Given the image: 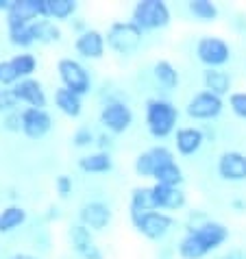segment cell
<instances>
[{
  "instance_id": "obj_12",
  "label": "cell",
  "mask_w": 246,
  "mask_h": 259,
  "mask_svg": "<svg viewBox=\"0 0 246 259\" xmlns=\"http://www.w3.org/2000/svg\"><path fill=\"white\" fill-rule=\"evenodd\" d=\"M68 240H70L72 250L81 259H105L103 248H100L96 242V233H92L81 222H72L70 225Z\"/></svg>"
},
{
  "instance_id": "obj_42",
  "label": "cell",
  "mask_w": 246,
  "mask_h": 259,
  "mask_svg": "<svg viewBox=\"0 0 246 259\" xmlns=\"http://www.w3.org/2000/svg\"><path fill=\"white\" fill-rule=\"evenodd\" d=\"M231 207L237 211H246V200H231Z\"/></svg>"
},
{
  "instance_id": "obj_8",
  "label": "cell",
  "mask_w": 246,
  "mask_h": 259,
  "mask_svg": "<svg viewBox=\"0 0 246 259\" xmlns=\"http://www.w3.org/2000/svg\"><path fill=\"white\" fill-rule=\"evenodd\" d=\"M131 225L142 237H146L150 242H161L175 229L177 220L172 213H166V211H148V213H142L137 218H133Z\"/></svg>"
},
{
  "instance_id": "obj_41",
  "label": "cell",
  "mask_w": 246,
  "mask_h": 259,
  "mask_svg": "<svg viewBox=\"0 0 246 259\" xmlns=\"http://www.w3.org/2000/svg\"><path fill=\"white\" fill-rule=\"evenodd\" d=\"M70 24H72V28H74V33H76V35L85 33V31H88V28H90V26H88V22H85L83 18H74Z\"/></svg>"
},
{
  "instance_id": "obj_35",
  "label": "cell",
  "mask_w": 246,
  "mask_h": 259,
  "mask_svg": "<svg viewBox=\"0 0 246 259\" xmlns=\"http://www.w3.org/2000/svg\"><path fill=\"white\" fill-rule=\"evenodd\" d=\"M18 109H20V100L13 88H0V113L7 116V113L18 111Z\"/></svg>"
},
{
  "instance_id": "obj_17",
  "label": "cell",
  "mask_w": 246,
  "mask_h": 259,
  "mask_svg": "<svg viewBox=\"0 0 246 259\" xmlns=\"http://www.w3.org/2000/svg\"><path fill=\"white\" fill-rule=\"evenodd\" d=\"M175 138V150L181 157H194L207 142V131L202 126H179Z\"/></svg>"
},
{
  "instance_id": "obj_40",
  "label": "cell",
  "mask_w": 246,
  "mask_h": 259,
  "mask_svg": "<svg viewBox=\"0 0 246 259\" xmlns=\"http://www.w3.org/2000/svg\"><path fill=\"white\" fill-rule=\"evenodd\" d=\"M222 259H246V248H242V246L229 248L227 253L222 255Z\"/></svg>"
},
{
  "instance_id": "obj_16",
  "label": "cell",
  "mask_w": 246,
  "mask_h": 259,
  "mask_svg": "<svg viewBox=\"0 0 246 259\" xmlns=\"http://www.w3.org/2000/svg\"><path fill=\"white\" fill-rule=\"evenodd\" d=\"M53 131V116L48 109H35V107H24L22 109V133L28 140L39 142Z\"/></svg>"
},
{
  "instance_id": "obj_43",
  "label": "cell",
  "mask_w": 246,
  "mask_h": 259,
  "mask_svg": "<svg viewBox=\"0 0 246 259\" xmlns=\"http://www.w3.org/2000/svg\"><path fill=\"white\" fill-rule=\"evenodd\" d=\"M9 259H39L37 255H31V253H16V255H11Z\"/></svg>"
},
{
  "instance_id": "obj_39",
  "label": "cell",
  "mask_w": 246,
  "mask_h": 259,
  "mask_svg": "<svg viewBox=\"0 0 246 259\" xmlns=\"http://www.w3.org/2000/svg\"><path fill=\"white\" fill-rule=\"evenodd\" d=\"M96 146H98V150H105V153H111V146H113V135H109V133L96 135Z\"/></svg>"
},
{
  "instance_id": "obj_6",
  "label": "cell",
  "mask_w": 246,
  "mask_h": 259,
  "mask_svg": "<svg viewBox=\"0 0 246 259\" xmlns=\"http://www.w3.org/2000/svg\"><path fill=\"white\" fill-rule=\"evenodd\" d=\"M194 55H196L198 63L205 66V70L224 68L231 59H233L231 44L224 37H218V35H202V37H198Z\"/></svg>"
},
{
  "instance_id": "obj_13",
  "label": "cell",
  "mask_w": 246,
  "mask_h": 259,
  "mask_svg": "<svg viewBox=\"0 0 246 259\" xmlns=\"http://www.w3.org/2000/svg\"><path fill=\"white\" fill-rule=\"evenodd\" d=\"M190 229L198 235V240L205 244V248L209 250V253L222 248L224 244L229 242V237H231L229 227L224 225V222H220V220H214V218H202L200 222L190 225Z\"/></svg>"
},
{
  "instance_id": "obj_29",
  "label": "cell",
  "mask_w": 246,
  "mask_h": 259,
  "mask_svg": "<svg viewBox=\"0 0 246 259\" xmlns=\"http://www.w3.org/2000/svg\"><path fill=\"white\" fill-rule=\"evenodd\" d=\"M153 181L159 185H172V188H183V181H185V172L181 168V163L175 161H168L163 165H159L157 172L153 175Z\"/></svg>"
},
{
  "instance_id": "obj_31",
  "label": "cell",
  "mask_w": 246,
  "mask_h": 259,
  "mask_svg": "<svg viewBox=\"0 0 246 259\" xmlns=\"http://www.w3.org/2000/svg\"><path fill=\"white\" fill-rule=\"evenodd\" d=\"M187 11H190V16H194L198 22H216L220 16L218 5L212 3V0H190V3H187Z\"/></svg>"
},
{
  "instance_id": "obj_23",
  "label": "cell",
  "mask_w": 246,
  "mask_h": 259,
  "mask_svg": "<svg viewBox=\"0 0 246 259\" xmlns=\"http://www.w3.org/2000/svg\"><path fill=\"white\" fill-rule=\"evenodd\" d=\"M76 165L83 175H109L113 170V157L105 150H94V153H85L78 157Z\"/></svg>"
},
{
  "instance_id": "obj_7",
  "label": "cell",
  "mask_w": 246,
  "mask_h": 259,
  "mask_svg": "<svg viewBox=\"0 0 246 259\" xmlns=\"http://www.w3.org/2000/svg\"><path fill=\"white\" fill-rule=\"evenodd\" d=\"M224 107H227L224 98L216 96L207 90H200L185 103V116L196 122H214L222 116Z\"/></svg>"
},
{
  "instance_id": "obj_44",
  "label": "cell",
  "mask_w": 246,
  "mask_h": 259,
  "mask_svg": "<svg viewBox=\"0 0 246 259\" xmlns=\"http://www.w3.org/2000/svg\"><path fill=\"white\" fill-rule=\"evenodd\" d=\"M9 5H11V0H0V11L7 13V9H9Z\"/></svg>"
},
{
  "instance_id": "obj_20",
  "label": "cell",
  "mask_w": 246,
  "mask_h": 259,
  "mask_svg": "<svg viewBox=\"0 0 246 259\" xmlns=\"http://www.w3.org/2000/svg\"><path fill=\"white\" fill-rule=\"evenodd\" d=\"M202 90L212 92L220 98H229V94L233 92V76L224 68L202 70Z\"/></svg>"
},
{
  "instance_id": "obj_19",
  "label": "cell",
  "mask_w": 246,
  "mask_h": 259,
  "mask_svg": "<svg viewBox=\"0 0 246 259\" xmlns=\"http://www.w3.org/2000/svg\"><path fill=\"white\" fill-rule=\"evenodd\" d=\"M153 194H155L159 211L175 213V211L185 209V205H187V194H185L183 188H172V185L153 183Z\"/></svg>"
},
{
  "instance_id": "obj_28",
  "label": "cell",
  "mask_w": 246,
  "mask_h": 259,
  "mask_svg": "<svg viewBox=\"0 0 246 259\" xmlns=\"http://www.w3.org/2000/svg\"><path fill=\"white\" fill-rule=\"evenodd\" d=\"M78 11L76 0H46V18L53 22H72Z\"/></svg>"
},
{
  "instance_id": "obj_21",
  "label": "cell",
  "mask_w": 246,
  "mask_h": 259,
  "mask_svg": "<svg viewBox=\"0 0 246 259\" xmlns=\"http://www.w3.org/2000/svg\"><path fill=\"white\" fill-rule=\"evenodd\" d=\"M53 103L57 107V111L63 113V116L70 120H78L83 116V96L61 88V85L55 88V92H53Z\"/></svg>"
},
{
  "instance_id": "obj_14",
  "label": "cell",
  "mask_w": 246,
  "mask_h": 259,
  "mask_svg": "<svg viewBox=\"0 0 246 259\" xmlns=\"http://www.w3.org/2000/svg\"><path fill=\"white\" fill-rule=\"evenodd\" d=\"M216 172L227 183L246 181V153L242 150H222L216 159Z\"/></svg>"
},
{
  "instance_id": "obj_11",
  "label": "cell",
  "mask_w": 246,
  "mask_h": 259,
  "mask_svg": "<svg viewBox=\"0 0 246 259\" xmlns=\"http://www.w3.org/2000/svg\"><path fill=\"white\" fill-rule=\"evenodd\" d=\"M83 227H88L92 233H103L111 227L113 211L105 200H88L78 207V220Z\"/></svg>"
},
{
  "instance_id": "obj_15",
  "label": "cell",
  "mask_w": 246,
  "mask_h": 259,
  "mask_svg": "<svg viewBox=\"0 0 246 259\" xmlns=\"http://www.w3.org/2000/svg\"><path fill=\"white\" fill-rule=\"evenodd\" d=\"M74 53L78 55V59L85 61H98L103 59L107 53V41L105 33L98 28H88L85 33L74 37Z\"/></svg>"
},
{
  "instance_id": "obj_10",
  "label": "cell",
  "mask_w": 246,
  "mask_h": 259,
  "mask_svg": "<svg viewBox=\"0 0 246 259\" xmlns=\"http://www.w3.org/2000/svg\"><path fill=\"white\" fill-rule=\"evenodd\" d=\"M5 18L7 26H28L46 18V0H11Z\"/></svg>"
},
{
  "instance_id": "obj_27",
  "label": "cell",
  "mask_w": 246,
  "mask_h": 259,
  "mask_svg": "<svg viewBox=\"0 0 246 259\" xmlns=\"http://www.w3.org/2000/svg\"><path fill=\"white\" fill-rule=\"evenodd\" d=\"M28 220V211L22 205H7L0 209V233H13Z\"/></svg>"
},
{
  "instance_id": "obj_3",
  "label": "cell",
  "mask_w": 246,
  "mask_h": 259,
  "mask_svg": "<svg viewBox=\"0 0 246 259\" xmlns=\"http://www.w3.org/2000/svg\"><path fill=\"white\" fill-rule=\"evenodd\" d=\"M131 20L144 33L163 31L172 22V11L163 0H137L131 9Z\"/></svg>"
},
{
  "instance_id": "obj_33",
  "label": "cell",
  "mask_w": 246,
  "mask_h": 259,
  "mask_svg": "<svg viewBox=\"0 0 246 259\" xmlns=\"http://www.w3.org/2000/svg\"><path fill=\"white\" fill-rule=\"evenodd\" d=\"M231 113L240 120H246V90H233L227 98Z\"/></svg>"
},
{
  "instance_id": "obj_26",
  "label": "cell",
  "mask_w": 246,
  "mask_h": 259,
  "mask_svg": "<svg viewBox=\"0 0 246 259\" xmlns=\"http://www.w3.org/2000/svg\"><path fill=\"white\" fill-rule=\"evenodd\" d=\"M31 31H33L35 44H42V46L57 44V41H61V37H63L61 26L57 22H53V20H48V18H42V20H37V22H33Z\"/></svg>"
},
{
  "instance_id": "obj_38",
  "label": "cell",
  "mask_w": 246,
  "mask_h": 259,
  "mask_svg": "<svg viewBox=\"0 0 246 259\" xmlns=\"http://www.w3.org/2000/svg\"><path fill=\"white\" fill-rule=\"evenodd\" d=\"M3 128L5 131H11V133L22 131V109L11 111V113H7V116H3Z\"/></svg>"
},
{
  "instance_id": "obj_30",
  "label": "cell",
  "mask_w": 246,
  "mask_h": 259,
  "mask_svg": "<svg viewBox=\"0 0 246 259\" xmlns=\"http://www.w3.org/2000/svg\"><path fill=\"white\" fill-rule=\"evenodd\" d=\"M11 63H13V68H16V72H18L20 81H22V78H33L35 72H37V68H39L37 57H35L31 50H20L18 55L11 57Z\"/></svg>"
},
{
  "instance_id": "obj_4",
  "label": "cell",
  "mask_w": 246,
  "mask_h": 259,
  "mask_svg": "<svg viewBox=\"0 0 246 259\" xmlns=\"http://www.w3.org/2000/svg\"><path fill=\"white\" fill-rule=\"evenodd\" d=\"M133 122H135V113L131 105L120 98L107 100L98 111V124L109 135H125L127 131H131Z\"/></svg>"
},
{
  "instance_id": "obj_1",
  "label": "cell",
  "mask_w": 246,
  "mask_h": 259,
  "mask_svg": "<svg viewBox=\"0 0 246 259\" xmlns=\"http://www.w3.org/2000/svg\"><path fill=\"white\" fill-rule=\"evenodd\" d=\"M181 111L170 98L163 96H150L144 103V122H146V131L150 138L166 140L177 133Z\"/></svg>"
},
{
  "instance_id": "obj_37",
  "label": "cell",
  "mask_w": 246,
  "mask_h": 259,
  "mask_svg": "<svg viewBox=\"0 0 246 259\" xmlns=\"http://www.w3.org/2000/svg\"><path fill=\"white\" fill-rule=\"evenodd\" d=\"M72 192H74V181H72V177L66 175V172H61V175L55 177V194L59 196L61 200H66L72 196Z\"/></svg>"
},
{
  "instance_id": "obj_32",
  "label": "cell",
  "mask_w": 246,
  "mask_h": 259,
  "mask_svg": "<svg viewBox=\"0 0 246 259\" xmlns=\"http://www.w3.org/2000/svg\"><path fill=\"white\" fill-rule=\"evenodd\" d=\"M7 39H9L11 46H16L20 50H28L31 46H35L31 24L28 26H7Z\"/></svg>"
},
{
  "instance_id": "obj_9",
  "label": "cell",
  "mask_w": 246,
  "mask_h": 259,
  "mask_svg": "<svg viewBox=\"0 0 246 259\" xmlns=\"http://www.w3.org/2000/svg\"><path fill=\"white\" fill-rule=\"evenodd\" d=\"M175 159H177V155L170 146H166V144H155V146L142 150V153L135 157L133 170L140 179H153V175L157 172L159 165L175 161Z\"/></svg>"
},
{
  "instance_id": "obj_22",
  "label": "cell",
  "mask_w": 246,
  "mask_h": 259,
  "mask_svg": "<svg viewBox=\"0 0 246 259\" xmlns=\"http://www.w3.org/2000/svg\"><path fill=\"white\" fill-rule=\"evenodd\" d=\"M148 211H159L157 200L153 194V185H137L131 190V198H129V218H137Z\"/></svg>"
},
{
  "instance_id": "obj_34",
  "label": "cell",
  "mask_w": 246,
  "mask_h": 259,
  "mask_svg": "<svg viewBox=\"0 0 246 259\" xmlns=\"http://www.w3.org/2000/svg\"><path fill=\"white\" fill-rule=\"evenodd\" d=\"M72 146H74V148L96 146V133H94L90 126H78L76 131L72 133Z\"/></svg>"
},
{
  "instance_id": "obj_18",
  "label": "cell",
  "mask_w": 246,
  "mask_h": 259,
  "mask_svg": "<svg viewBox=\"0 0 246 259\" xmlns=\"http://www.w3.org/2000/svg\"><path fill=\"white\" fill-rule=\"evenodd\" d=\"M13 92H16L20 105L35 107V109H46L48 94H46V90H44V83H42L37 76L22 78L20 83L13 85Z\"/></svg>"
},
{
  "instance_id": "obj_5",
  "label": "cell",
  "mask_w": 246,
  "mask_h": 259,
  "mask_svg": "<svg viewBox=\"0 0 246 259\" xmlns=\"http://www.w3.org/2000/svg\"><path fill=\"white\" fill-rule=\"evenodd\" d=\"M55 70H57V76H59L61 88L74 92L78 96H88L92 92V74L81 59L61 57V59L57 61Z\"/></svg>"
},
{
  "instance_id": "obj_24",
  "label": "cell",
  "mask_w": 246,
  "mask_h": 259,
  "mask_svg": "<svg viewBox=\"0 0 246 259\" xmlns=\"http://www.w3.org/2000/svg\"><path fill=\"white\" fill-rule=\"evenodd\" d=\"M153 78H155V83L157 85H161L163 90H177L179 85H181V74H179V68L172 63L170 59H157L153 63Z\"/></svg>"
},
{
  "instance_id": "obj_25",
  "label": "cell",
  "mask_w": 246,
  "mask_h": 259,
  "mask_svg": "<svg viewBox=\"0 0 246 259\" xmlns=\"http://www.w3.org/2000/svg\"><path fill=\"white\" fill-rule=\"evenodd\" d=\"M177 255H179V259H205L209 255V250L205 248V244L198 240V235L187 227L183 237H181L177 244Z\"/></svg>"
},
{
  "instance_id": "obj_2",
  "label": "cell",
  "mask_w": 246,
  "mask_h": 259,
  "mask_svg": "<svg viewBox=\"0 0 246 259\" xmlns=\"http://www.w3.org/2000/svg\"><path fill=\"white\" fill-rule=\"evenodd\" d=\"M144 35L146 33L137 24H133L131 20H113V22L107 26L105 41H107V48H109L113 55L133 57L144 44Z\"/></svg>"
},
{
  "instance_id": "obj_36",
  "label": "cell",
  "mask_w": 246,
  "mask_h": 259,
  "mask_svg": "<svg viewBox=\"0 0 246 259\" xmlns=\"http://www.w3.org/2000/svg\"><path fill=\"white\" fill-rule=\"evenodd\" d=\"M16 83H20V76L11 59H0V88H13Z\"/></svg>"
}]
</instances>
